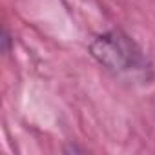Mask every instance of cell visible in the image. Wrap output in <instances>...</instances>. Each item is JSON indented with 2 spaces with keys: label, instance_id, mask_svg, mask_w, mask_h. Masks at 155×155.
Instances as JSON below:
<instances>
[{
  "label": "cell",
  "instance_id": "cell-1",
  "mask_svg": "<svg viewBox=\"0 0 155 155\" xmlns=\"http://www.w3.org/2000/svg\"><path fill=\"white\" fill-rule=\"evenodd\" d=\"M90 51L99 64L113 73L139 75L148 71V62L139 46L119 29L99 35L90 44Z\"/></svg>",
  "mask_w": 155,
  "mask_h": 155
}]
</instances>
